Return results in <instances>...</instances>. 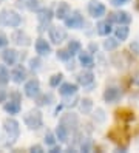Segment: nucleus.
<instances>
[{"mask_svg":"<svg viewBox=\"0 0 139 153\" xmlns=\"http://www.w3.org/2000/svg\"><path fill=\"white\" fill-rule=\"evenodd\" d=\"M57 57H59L60 60H63V62H68V60L73 57V54H71L68 50H59V51H57Z\"/></svg>","mask_w":139,"mask_h":153,"instance_id":"nucleus-32","label":"nucleus"},{"mask_svg":"<svg viewBox=\"0 0 139 153\" xmlns=\"http://www.w3.org/2000/svg\"><path fill=\"white\" fill-rule=\"evenodd\" d=\"M70 14H71L70 5H68L67 2H60V3L57 5V10H56V16H54V17H57V19H60V20H65Z\"/></svg>","mask_w":139,"mask_h":153,"instance_id":"nucleus-16","label":"nucleus"},{"mask_svg":"<svg viewBox=\"0 0 139 153\" xmlns=\"http://www.w3.org/2000/svg\"><path fill=\"white\" fill-rule=\"evenodd\" d=\"M108 20L111 23H117V25H128L132 22V16L127 11H117V13H110L108 14Z\"/></svg>","mask_w":139,"mask_h":153,"instance_id":"nucleus-6","label":"nucleus"},{"mask_svg":"<svg viewBox=\"0 0 139 153\" xmlns=\"http://www.w3.org/2000/svg\"><path fill=\"white\" fill-rule=\"evenodd\" d=\"M8 45V37L5 34H2L0 33V48H3V47H6Z\"/></svg>","mask_w":139,"mask_h":153,"instance_id":"nucleus-37","label":"nucleus"},{"mask_svg":"<svg viewBox=\"0 0 139 153\" xmlns=\"http://www.w3.org/2000/svg\"><path fill=\"white\" fill-rule=\"evenodd\" d=\"M80 150L82 152H91L93 150V144H91V141H83L82 142V146H80Z\"/></svg>","mask_w":139,"mask_h":153,"instance_id":"nucleus-34","label":"nucleus"},{"mask_svg":"<svg viewBox=\"0 0 139 153\" xmlns=\"http://www.w3.org/2000/svg\"><path fill=\"white\" fill-rule=\"evenodd\" d=\"M6 97H8V93H6V90L0 88V102H5V101H6Z\"/></svg>","mask_w":139,"mask_h":153,"instance_id":"nucleus-38","label":"nucleus"},{"mask_svg":"<svg viewBox=\"0 0 139 153\" xmlns=\"http://www.w3.org/2000/svg\"><path fill=\"white\" fill-rule=\"evenodd\" d=\"M132 50H135L136 54H139V47H138V43H132Z\"/></svg>","mask_w":139,"mask_h":153,"instance_id":"nucleus-42","label":"nucleus"},{"mask_svg":"<svg viewBox=\"0 0 139 153\" xmlns=\"http://www.w3.org/2000/svg\"><path fill=\"white\" fill-rule=\"evenodd\" d=\"M108 138L113 142H116V144H120V142H127L128 134L124 130H120V128H113V130L108 131Z\"/></svg>","mask_w":139,"mask_h":153,"instance_id":"nucleus-12","label":"nucleus"},{"mask_svg":"<svg viewBox=\"0 0 139 153\" xmlns=\"http://www.w3.org/2000/svg\"><path fill=\"white\" fill-rule=\"evenodd\" d=\"M9 82V71L5 65H0V85H6Z\"/></svg>","mask_w":139,"mask_h":153,"instance_id":"nucleus-30","label":"nucleus"},{"mask_svg":"<svg viewBox=\"0 0 139 153\" xmlns=\"http://www.w3.org/2000/svg\"><path fill=\"white\" fill-rule=\"evenodd\" d=\"M96 30H97V34L99 36H110L111 33V22L110 20H100L97 25H96Z\"/></svg>","mask_w":139,"mask_h":153,"instance_id":"nucleus-21","label":"nucleus"},{"mask_svg":"<svg viewBox=\"0 0 139 153\" xmlns=\"http://www.w3.org/2000/svg\"><path fill=\"white\" fill-rule=\"evenodd\" d=\"M59 152H60V147H56V146H53L50 150V153H59Z\"/></svg>","mask_w":139,"mask_h":153,"instance_id":"nucleus-40","label":"nucleus"},{"mask_svg":"<svg viewBox=\"0 0 139 153\" xmlns=\"http://www.w3.org/2000/svg\"><path fill=\"white\" fill-rule=\"evenodd\" d=\"M2 59L6 65H14L17 60V51L16 50H5L2 53Z\"/></svg>","mask_w":139,"mask_h":153,"instance_id":"nucleus-22","label":"nucleus"},{"mask_svg":"<svg viewBox=\"0 0 139 153\" xmlns=\"http://www.w3.org/2000/svg\"><path fill=\"white\" fill-rule=\"evenodd\" d=\"M48 36H50V40L56 45L62 43L65 39H67V30L62 28V26H50L48 30Z\"/></svg>","mask_w":139,"mask_h":153,"instance_id":"nucleus-3","label":"nucleus"},{"mask_svg":"<svg viewBox=\"0 0 139 153\" xmlns=\"http://www.w3.org/2000/svg\"><path fill=\"white\" fill-rule=\"evenodd\" d=\"M62 79H63V74H62V73H56V74H53L51 79H50V85H51L53 88L59 87V84L62 82Z\"/></svg>","mask_w":139,"mask_h":153,"instance_id":"nucleus-31","label":"nucleus"},{"mask_svg":"<svg viewBox=\"0 0 139 153\" xmlns=\"http://www.w3.org/2000/svg\"><path fill=\"white\" fill-rule=\"evenodd\" d=\"M39 67H40V59H31L30 60V68L33 70V71H36V70H39Z\"/></svg>","mask_w":139,"mask_h":153,"instance_id":"nucleus-35","label":"nucleus"},{"mask_svg":"<svg viewBox=\"0 0 139 153\" xmlns=\"http://www.w3.org/2000/svg\"><path fill=\"white\" fill-rule=\"evenodd\" d=\"M23 121H25V124H26L31 130L40 128L42 124H43L42 113H40L39 110H30V111H28V113L23 116Z\"/></svg>","mask_w":139,"mask_h":153,"instance_id":"nucleus-2","label":"nucleus"},{"mask_svg":"<svg viewBox=\"0 0 139 153\" xmlns=\"http://www.w3.org/2000/svg\"><path fill=\"white\" fill-rule=\"evenodd\" d=\"M11 77H13V80H14L16 84H22L23 80H25V77H26V71H25V68H23L22 65L16 67V68L13 70V73H11Z\"/></svg>","mask_w":139,"mask_h":153,"instance_id":"nucleus-20","label":"nucleus"},{"mask_svg":"<svg viewBox=\"0 0 139 153\" xmlns=\"http://www.w3.org/2000/svg\"><path fill=\"white\" fill-rule=\"evenodd\" d=\"M30 152H33V153H42L43 149H42L40 146H33V147L30 149Z\"/></svg>","mask_w":139,"mask_h":153,"instance_id":"nucleus-39","label":"nucleus"},{"mask_svg":"<svg viewBox=\"0 0 139 153\" xmlns=\"http://www.w3.org/2000/svg\"><path fill=\"white\" fill-rule=\"evenodd\" d=\"M22 23V17L19 16L13 10H3L0 11V25L5 26H11V28H17Z\"/></svg>","mask_w":139,"mask_h":153,"instance_id":"nucleus-1","label":"nucleus"},{"mask_svg":"<svg viewBox=\"0 0 139 153\" xmlns=\"http://www.w3.org/2000/svg\"><path fill=\"white\" fill-rule=\"evenodd\" d=\"M36 51L39 53L40 56H48L50 53H51V47H50V43L46 42L45 39H37L36 40Z\"/></svg>","mask_w":139,"mask_h":153,"instance_id":"nucleus-17","label":"nucleus"},{"mask_svg":"<svg viewBox=\"0 0 139 153\" xmlns=\"http://www.w3.org/2000/svg\"><path fill=\"white\" fill-rule=\"evenodd\" d=\"M37 99V105H39V107H43V105H50L51 102H53V94H42V96H37L36 97Z\"/></svg>","mask_w":139,"mask_h":153,"instance_id":"nucleus-27","label":"nucleus"},{"mask_svg":"<svg viewBox=\"0 0 139 153\" xmlns=\"http://www.w3.org/2000/svg\"><path fill=\"white\" fill-rule=\"evenodd\" d=\"M60 124L65 125L68 130H76V127L79 125V119L74 113H65L60 119Z\"/></svg>","mask_w":139,"mask_h":153,"instance_id":"nucleus-11","label":"nucleus"},{"mask_svg":"<svg viewBox=\"0 0 139 153\" xmlns=\"http://www.w3.org/2000/svg\"><path fill=\"white\" fill-rule=\"evenodd\" d=\"M53 17H54V14H53V11L50 10V8H42V10H39V13H37V19H39V23L42 26V28H40L42 31L45 30L43 26L50 25Z\"/></svg>","mask_w":139,"mask_h":153,"instance_id":"nucleus-10","label":"nucleus"},{"mask_svg":"<svg viewBox=\"0 0 139 153\" xmlns=\"http://www.w3.org/2000/svg\"><path fill=\"white\" fill-rule=\"evenodd\" d=\"M16 6L22 8V10L34 11L39 8V0H16Z\"/></svg>","mask_w":139,"mask_h":153,"instance_id":"nucleus-18","label":"nucleus"},{"mask_svg":"<svg viewBox=\"0 0 139 153\" xmlns=\"http://www.w3.org/2000/svg\"><path fill=\"white\" fill-rule=\"evenodd\" d=\"M45 142H46V146L53 147L54 144H56V136H54L53 133H46V134H45Z\"/></svg>","mask_w":139,"mask_h":153,"instance_id":"nucleus-33","label":"nucleus"},{"mask_svg":"<svg viewBox=\"0 0 139 153\" xmlns=\"http://www.w3.org/2000/svg\"><path fill=\"white\" fill-rule=\"evenodd\" d=\"M91 108H93V101H91V99H88V97L82 99V101H80V111L87 114V113L91 111Z\"/></svg>","mask_w":139,"mask_h":153,"instance_id":"nucleus-29","label":"nucleus"},{"mask_svg":"<svg viewBox=\"0 0 139 153\" xmlns=\"http://www.w3.org/2000/svg\"><path fill=\"white\" fill-rule=\"evenodd\" d=\"M128 34H130V28L127 25H119V28L114 30V37L119 39L120 42H124L128 39Z\"/></svg>","mask_w":139,"mask_h":153,"instance_id":"nucleus-23","label":"nucleus"},{"mask_svg":"<svg viewBox=\"0 0 139 153\" xmlns=\"http://www.w3.org/2000/svg\"><path fill=\"white\" fill-rule=\"evenodd\" d=\"M105 6L104 3H100V2H96V0H93V2L88 5V13L91 17H94V19H99V17L102 16H105Z\"/></svg>","mask_w":139,"mask_h":153,"instance_id":"nucleus-9","label":"nucleus"},{"mask_svg":"<svg viewBox=\"0 0 139 153\" xmlns=\"http://www.w3.org/2000/svg\"><path fill=\"white\" fill-rule=\"evenodd\" d=\"M59 91L62 96H74L77 93V85L76 84H71V82H65L60 85Z\"/></svg>","mask_w":139,"mask_h":153,"instance_id":"nucleus-19","label":"nucleus"},{"mask_svg":"<svg viewBox=\"0 0 139 153\" xmlns=\"http://www.w3.org/2000/svg\"><path fill=\"white\" fill-rule=\"evenodd\" d=\"M85 20H83V16L79 13V11H74L71 13L67 19H65V25H67V28H74V30H79L83 26Z\"/></svg>","mask_w":139,"mask_h":153,"instance_id":"nucleus-4","label":"nucleus"},{"mask_svg":"<svg viewBox=\"0 0 139 153\" xmlns=\"http://www.w3.org/2000/svg\"><path fill=\"white\" fill-rule=\"evenodd\" d=\"M94 51H97V45L91 43V45H90V53H94Z\"/></svg>","mask_w":139,"mask_h":153,"instance_id":"nucleus-41","label":"nucleus"},{"mask_svg":"<svg viewBox=\"0 0 139 153\" xmlns=\"http://www.w3.org/2000/svg\"><path fill=\"white\" fill-rule=\"evenodd\" d=\"M128 2H130V0H110V3L113 6H122V5H125Z\"/></svg>","mask_w":139,"mask_h":153,"instance_id":"nucleus-36","label":"nucleus"},{"mask_svg":"<svg viewBox=\"0 0 139 153\" xmlns=\"http://www.w3.org/2000/svg\"><path fill=\"white\" fill-rule=\"evenodd\" d=\"M120 96H122V91L120 88L117 87H108L105 91H104V101L108 102V104H113V102H117Z\"/></svg>","mask_w":139,"mask_h":153,"instance_id":"nucleus-8","label":"nucleus"},{"mask_svg":"<svg viewBox=\"0 0 139 153\" xmlns=\"http://www.w3.org/2000/svg\"><path fill=\"white\" fill-rule=\"evenodd\" d=\"M3 108L9 114H17L19 111H20V108H22V107H20V101H16V99H14V101H9V102L5 104Z\"/></svg>","mask_w":139,"mask_h":153,"instance_id":"nucleus-24","label":"nucleus"},{"mask_svg":"<svg viewBox=\"0 0 139 153\" xmlns=\"http://www.w3.org/2000/svg\"><path fill=\"white\" fill-rule=\"evenodd\" d=\"M25 94L28 97H37L40 94V84H39V80L37 79H31V80H28V82L25 84Z\"/></svg>","mask_w":139,"mask_h":153,"instance_id":"nucleus-7","label":"nucleus"},{"mask_svg":"<svg viewBox=\"0 0 139 153\" xmlns=\"http://www.w3.org/2000/svg\"><path fill=\"white\" fill-rule=\"evenodd\" d=\"M93 80H94V74L90 71V68L87 71H82V73L77 74V84L82 85V87H88L93 84Z\"/></svg>","mask_w":139,"mask_h":153,"instance_id":"nucleus-13","label":"nucleus"},{"mask_svg":"<svg viewBox=\"0 0 139 153\" xmlns=\"http://www.w3.org/2000/svg\"><path fill=\"white\" fill-rule=\"evenodd\" d=\"M68 133H70V130L65 127V125H57V128H56V138H57L60 142H65L68 139Z\"/></svg>","mask_w":139,"mask_h":153,"instance_id":"nucleus-25","label":"nucleus"},{"mask_svg":"<svg viewBox=\"0 0 139 153\" xmlns=\"http://www.w3.org/2000/svg\"><path fill=\"white\" fill-rule=\"evenodd\" d=\"M13 42L16 43V45H19V47H28L31 42H30V37L23 33V31H20V30H17L14 34H13Z\"/></svg>","mask_w":139,"mask_h":153,"instance_id":"nucleus-15","label":"nucleus"},{"mask_svg":"<svg viewBox=\"0 0 139 153\" xmlns=\"http://www.w3.org/2000/svg\"><path fill=\"white\" fill-rule=\"evenodd\" d=\"M117 45H119V39H113V37H108L107 40H104V48L107 51H113L117 48Z\"/></svg>","mask_w":139,"mask_h":153,"instance_id":"nucleus-28","label":"nucleus"},{"mask_svg":"<svg viewBox=\"0 0 139 153\" xmlns=\"http://www.w3.org/2000/svg\"><path fill=\"white\" fill-rule=\"evenodd\" d=\"M3 127H5V131L8 133V136L11 139H17L19 134H20V127H19V122L16 119H11L8 118L3 121Z\"/></svg>","mask_w":139,"mask_h":153,"instance_id":"nucleus-5","label":"nucleus"},{"mask_svg":"<svg viewBox=\"0 0 139 153\" xmlns=\"http://www.w3.org/2000/svg\"><path fill=\"white\" fill-rule=\"evenodd\" d=\"M79 62L83 68H93L94 67V59L90 51H80L79 53Z\"/></svg>","mask_w":139,"mask_h":153,"instance_id":"nucleus-14","label":"nucleus"},{"mask_svg":"<svg viewBox=\"0 0 139 153\" xmlns=\"http://www.w3.org/2000/svg\"><path fill=\"white\" fill-rule=\"evenodd\" d=\"M80 48H82V45H80L79 40H70V42H68V47H67V50L71 53L73 56H74V54H79Z\"/></svg>","mask_w":139,"mask_h":153,"instance_id":"nucleus-26","label":"nucleus"}]
</instances>
